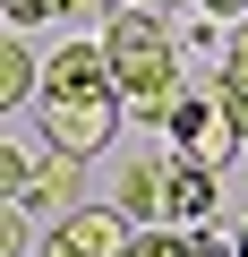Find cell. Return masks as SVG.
Instances as JSON below:
<instances>
[{
    "mask_svg": "<svg viewBox=\"0 0 248 257\" xmlns=\"http://www.w3.org/2000/svg\"><path fill=\"white\" fill-rule=\"evenodd\" d=\"M231 257H248V223H239V231H231Z\"/></svg>",
    "mask_w": 248,
    "mask_h": 257,
    "instance_id": "18",
    "label": "cell"
},
{
    "mask_svg": "<svg viewBox=\"0 0 248 257\" xmlns=\"http://www.w3.org/2000/svg\"><path fill=\"white\" fill-rule=\"evenodd\" d=\"M197 9H205V18H222V26H231V18H248V0H197Z\"/></svg>",
    "mask_w": 248,
    "mask_h": 257,
    "instance_id": "16",
    "label": "cell"
},
{
    "mask_svg": "<svg viewBox=\"0 0 248 257\" xmlns=\"http://www.w3.org/2000/svg\"><path fill=\"white\" fill-rule=\"evenodd\" d=\"M0 257H26V206L0 197Z\"/></svg>",
    "mask_w": 248,
    "mask_h": 257,
    "instance_id": "13",
    "label": "cell"
},
{
    "mask_svg": "<svg viewBox=\"0 0 248 257\" xmlns=\"http://www.w3.org/2000/svg\"><path fill=\"white\" fill-rule=\"evenodd\" d=\"M222 52H231V60H248V18H231V26H222Z\"/></svg>",
    "mask_w": 248,
    "mask_h": 257,
    "instance_id": "15",
    "label": "cell"
},
{
    "mask_svg": "<svg viewBox=\"0 0 248 257\" xmlns=\"http://www.w3.org/2000/svg\"><path fill=\"white\" fill-rule=\"evenodd\" d=\"M94 9H103V0H60V18H69V26H77V18H94Z\"/></svg>",
    "mask_w": 248,
    "mask_h": 257,
    "instance_id": "17",
    "label": "cell"
},
{
    "mask_svg": "<svg viewBox=\"0 0 248 257\" xmlns=\"http://www.w3.org/2000/svg\"><path fill=\"white\" fill-rule=\"evenodd\" d=\"M35 103H43V138L69 146V155H103L111 146V128H120V86H111V60H103V35L94 43H60L35 77Z\"/></svg>",
    "mask_w": 248,
    "mask_h": 257,
    "instance_id": "1",
    "label": "cell"
},
{
    "mask_svg": "<svg viewBox=\"0 0 248 257\" xmlns=\"http://www.w3.org/2000/svg\"><path fill=\"white\" fill-rule=\"evenodd\" d=\"M26 172H35V155L0 138V197H26Z\"/></svg>",
    "mask_w": 248,
    "mask_h": 257,
    "instance_id": "12",
    "label": "cell"
},
{
    "mask_svg": "<svg viewBox=\"0 0 248 257\" xmlns=\"http://www.w3.org/2000/svg\"><path fill=\"white\" fill-rule=\"evenodd\" d=\"M146 9H163V0H146Z\"/></svg>",
    "mask_w": 248,
    "mask_h": 257,
    "instance_id": "19",
    "label": "cell"
},
{
    "mask_svg": "<svg viewBox=\"0 0 248 257\" xmlns=\"http://www.w3.org/2000/svg\"><path fill=\"white\" fill-rule=\"evenodd\" d=\"M103 60H111V86L137 120H163L171 94H180V35L163 26V9L146 0H120L103 18Z\"/></svg>",
    "mask_w": 248,
    "mask_h": 257,
    "instance_id": "2",
    "label": "cell"
},
{
    "mask_svg": "<svg viewBox=\"0 0 248 257\" xmlns=\"http://www.w3.org/2000/svg\"><path fill=\"white\" fill-rule=\"evenodd\" d=\"M180 52H222V18H205V9H197V26L180 35Z\"/></svg>",
    "mask_w": 248,
    "mask_h": 257,
    "instance_id": "14",
    "label": "cell"
},
{
    "mask_svg": "<svg viewBox=\"0 0 248 257\" xmlns=\"http://www.w3.org/2000/svg\"><path fill=\"white\" fill-rule=\"evenodd\" d=\"M35 77H43L35 43H26L18 26H0V111H18V103H35Z\"/></svg>",
    "mask_w": 248,
    "mask_h": 257,
    "instance_id": "8",
    "label": "cell"
},
{
    "mask_svg": "<svg viewBox=\"0 0 248 257\" xmlns=\"http://www.w3.org/2000/svg\"><path fill=\"white\" fill-rule=\"evenodd\" d=\"M129 248V214L120 206H69L52 223V248L43 257H120Z\"/></svg>",
    "mask_w": 248,
    "mask_h": 257,
    "instance_id": "4",
    "label": "cell"
},
{
    "mask_svg": "<svg viewBox=\"0 0 248 257\" xmlns=\"http://www.w3.org/2000/svg\"><path fill=\"white\" fill-rule=\"evenodd\" d=\"M18 206H26V214H69V206H86V155L43 146L35 172H26V197H18Z\"/></svg>",
    "mask_w": 248,
    "mask_h": 257,
    "instance_id": "5",
    "label": "cell"
},
{
    "mask_svg": "<svg viewBox=\"0 0 248 257\" xmlns=\"http://www.w3.org/2000/svg\"><path fill=\"white\" fill-rule=\"evenodd\" d=\"M163 128H171V155H188V163H205V172H222V163L239 155V128L222 120L214 94H171Z\"/></svg>",
    "mask_w": 248,
    "mask_h": 257,
    "instance_id": "3",
    "label": "cell"
},
{
    "mask_svg": "<svg viewBox=\"0 0 248 257\" xmlns=\"http://www.w3.org/2000/svg\"><path fill=\"white\" fill-rule=\"evenodd\" d=\"M214 197H222V172H205V163L171 155V206H163V223L197 231V223H214Z\"/></svg>",
    "mask_w": 248,
    "mask_h": 257,
    "instance_id": "7",
    "label": "cell"
},
{
    "mask_svg": "<svg viewBox=\"0 0 248 257\" xmlns=\"http://www.w3.org/2000/svg\"><path fill=\"white\" fill-rule=\"evenodd\" d=\"M205 94L222 103V120L239 128V146H248V60H231V52H222V60H214V86H205Z\"/></svg>",
    "mask_w": 248,
    "mask_h": 257,
    "instance_id": "9",
    "label": "cell"
},
{
    "mask_svg": "<svg viewBox=\"0 0 248 257\" xmlns=\"http://www.w3.org/2000/svg\"><path fill=\"white\" fill-rule=\"evenodd\" d=\"M120 257H188V231L180 223H129V248Z\"/></svg>",
    "mask_w": 248,
    "mask_h": 257,
    "instance_id": "10",
    "label": "cell"
},
{
    "mask_svg": "<svg viewBox=\"0 0 248 257\" xmlns=\"http://www.w3.org/2000/svg\"><path fill=\"white\" fill-rule=\"evenodd\" d=\"M52 18H60V0H0V26H18V35H35Z\"/></svg>",
    "mask_w": 248,
    "mask_h": 257,
    "instance_id": "11",
    "label": "cell"
},
{
    "mask_svg": "<svg viewBox=\"0 0 248 257\" xmlns=\"http://www.w3.org/2000/svg\"><path fill=\"white\" fill-rule=\"evenodd\" d=\"M129 223H163V206H171V155H137L129 172H120V197H111Z\"/></svg>",
    "mask_w": 248,
    "mask_h": 257,
    "instance_id": "6",
    "label": "cell"
}]
</instances>
